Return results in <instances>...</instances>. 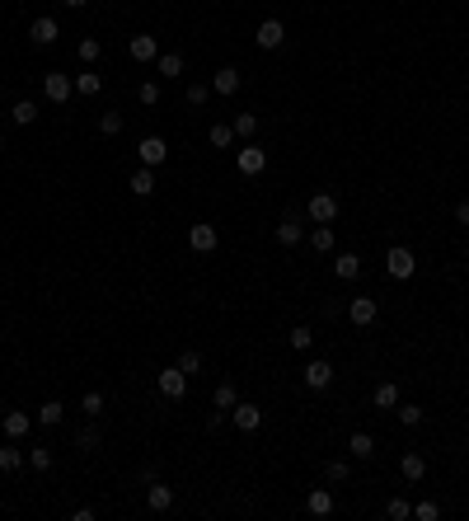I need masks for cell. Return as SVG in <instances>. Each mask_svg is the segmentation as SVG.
Instances as JSON below:
<instances>
[{
  "label": "cell",
  "mask_w": 469,
  "mask_h": 521,
  "mask_svg": "<svg viewBox=\"0 0 469 521\" xmlns=\"http://www.w3.org/2000/svg\"><path fill=\"white\" fill-rule=\"evenodd\" d=\"M178 371H183V376H197V371H202V352H197V347H183V352H178Z\"/></svg>",
  "instance_id": "4dcf8cb0"
},
{
  "label": "cell",
  "mask_w": 469,
  "mask_h": 521,
  "mask_svg": "<svg viewBox=\"0 0 469 521\" xmlns=\"http://www.w3.org/2000/svg\"><path fill=\"white\" fill-rule=\"evenodd\" d=\"M0 151H5V137H0Z\"/></svg>",
  "instance_id": "c3c4849f"
},
{
  "label": "cell",
  "mask_w": 469,
  "mask_h": 521,
  "mask_svg": "<svg viewBox=\"0 0 469 521\" xmlns=\"http://www.w3.org/2000/svg\"><path fill=\"white\" fill-rule=\"evenodd\" d=\"M230 418H234V427H239V432H253V427L263 423V409H258V404H249V399H239V404L230 409Z\"/></svg>",
  "instance_id": "8fae6325"
},
{
  "label": "cell",
  "mask_w": 469,
  "mask_h": 521,
  "mask_svg": "<svg viewBox=\"0 0 469 521\" xmlns=\"http://www.w3.org/2000/svg\"><path fill=\"white\" fill-rule=\"evenodd\" d=\"M10 118H15L19 127H33L38 123V104H33V99H19L15 109H10Z\"/></svg>",
  "instance_id": "83f0119b"
},
{
  "label": "cell",
  "mask_w": 469,
  "mask_h": 521,
  "mask_svg": "<svg viewBox=\"0 0 469 521\" xmlns=\"http://www.w3.org/2000/svg\"><path fill=\"white\" fill-rule=\"evenodd\" d=\"M146 507H150V512H169V507H174V489H169V484H160V479H150Z\"/></svg>",
  "instance_id": "5bb4252c"
},
{
  "label": "cell",
  "mask_w": 469,
  "mask_h": 521,
  "mask_svg": "<svg viewBox=\"0 0 469 521\" xmlns=\"http://www.w3.org/2000/svg\"><path fill=\"white\" fill-rule=\"evenodd\" d=\"M66 5H71V10H85V5H90V0H66Z\"/></svg>",
  "instance_id": "7dc6e473"
},
{
  "label": "cell",
  "mask_w": 469,
  "mask_h": 521,
  "mask_svg": "<svg viewBox=\"0 0 469 521\" xmlns=\"http://www.w3.org/2000/svg\"><path fill=\"white\" fill-rule=\"evenodd\" d=\"M347 456H352V460H371L375 456V437H371V432H352V437H347Z\"/></svg>",
  "instance_id": "e0dca14e"
},
{
  "label": "cell",
  "mask_w": 469,
  "mask_h": 521,
  "mask_svg": "<svg viewBox=\"0 0 469 521\" xmlns=\"http://www.w3.org/2000/svg\"><path fill=\"white\" fill-rule=\"evenodd\" d=\"M57 33H62V24H57L52 15H38V19L29 24V38L38 43V48H52V43H57Z\"/></svg>",
  "instance_id": "9c48e42d"
},
{
  "label": "cell",
  "mask_w": 469,
  "mask_h": 521,
  "mask_svg": "<svg viewBox=\"0 0 469 521\" xmlns=\"http://www.w3.org/2000/svg\"><path fill=\"white\" fill-rule=\"evenodd\" d=\"M76 446H80V451H94V446H99V432H94V427H80V432H76Z\"/></svg>",
  "instance_id": "60d3db41"
},
{
  "label": "cell",
  "mask_w": 469,
  "mask_h": 521,
  "mask_svg": "<svg viewBox=\"0 0 469 521\" xmlns=\"http://www.w3.org/2000/svg\"><path fill=\"white\" fill-rule=\"evenodd\" d=\"M413 517H418V521H437V517H441V507H437V503H427V498H422V503L413 507Z\"/></svg>",
  "instance_id": "b9f144b4"
},
{
  "label": "cell",
  "mask_w": 469,
  "mask_h": 521,
  "mask_svg": "<svg viewBox=\"0 0 469 521\" xmlns=\"http://www.w3.org/2000/svg\"><path fill=\"white\" fill-rule=\"evenodd\" d=\"M33 418H38V423H43V427H57V423H62V418H66L62 399H47V404H43V409H38V413H33Z\"/></svg>",
  "instance_id": "d4e9b609"
},
{
  "label": "cell",
  "mask_w": 469,
  "mask_h": 521,
  "mask_svg": "<svg viewBox=\"0 0 469 521\" xmlns=\"http://www.w3.org/2000/svg\"><path fill=\"white\" fill-rule=\"evenodd\" d=\"M127 188L136 193V197H150V193H155V169H146V165H141V169L127 179Z\"/></svg>",
  "instance_id": "ac0fdd59"
},
{
  "label": "cell",
  "mask_w": 469,
  "mask_h": 521,
  "mask_svg": "<svg viewBox=\"0 0 469 521\" xmlns=\"http://www.w3.org/2000/svg\"><path fill=\"white\" fill-rule=\"evenodd\" d=\"M286 343L296 347V352H310V343H314V333H310V324H296V329L286 333Z\"/></svg>",
  "instance_id": "d6a6232c"
},
{
  "label": "cell",
  "mask_w": 469,
  "mask_h": 521,
  "mask_svg": "<svg viewBox=\"0 0 469 521\" xmlns=\"http://www.w3.org/2000/svg\"><path fill=\"white\" fill-rule=\"evenodd\" d=\"M136 99L146 104V109H150V104H160V85H155V80H146V85L136 90Z\"/></svg>",
  "instance_id": "ab89813d"
},
{
  "label": "cell",
  "mask_w": 469,
  "mask_h": 521,
  "mask_svg": "<svg viewBox=\"0 0 469 521\" xmlns=\"http://www.w3.org/2000/svg\"><path fill=\"white\" fill-rule=\"evenodd\" d=\"M305 211H310L314 225H328V221H338V197H333V193H314Z\"/></svg>",
  "instance_id": "7a4b0ae2"
},
{
  "label": "cell",
  "mask_w": 469,
  "mask_h": 521,
  "mask_svg": "<svg viewBox=\"0 0 469 521\" xmlns=\"http://www.w3.org/2000/svg\"><path fill=\"white\" fill-rule=\"evenodd\" d=\"M239 85H244V76H239L234 66H220L216 76H211V95H234Z\"/></svg>",
  "instance_id": "2e32d148"
},
{
  "label": "cell",
  "mask_w": 469,
  "mask_h": 521,
  "mask_svg": "<svg viewBox=\"0 0 469 521\" xmlns=\"http://www.w3.org/2000/svg\"><path fill=\"white\" fill-rule=\"evenodd\" d=\"M136 155H141L146 169H160V165L169 160V146H164V137H146V141L136 146Z\"/></svg>",
  "instance_id": "8992f818"
},
{
  "label": "cell",
  "mask_w": 469,
  "mask_h": 521,
  "mask_svg": "<svg viewBox=\"0 0 469 521\" xmlns=\"http://www.w3.org/2000/svg\"><path fill=\"white\" fill-rule=\"evenodd\" d=\"M80 62H85V66H94V62H99V57H104V43H99V38H80Z\"/></svg>",
  "instance_id": "1f68e13d"
},
{
  "label": "cell",
  "mask_w": 469,
  "mask_h": 521,
  "mask_svg": "<svg viewBox=\"0 0 469 521\" xmlns=\"http://www.w3.org/2000/svg\"><path fill=\"white\" fill-rule=\"evenodd\" d=\"M371 404H375V409H394V404H399V385H394V380H380L375 395H371Z\"/></svg>",
  "instance_id": "ffe728a7"
},
{
  "label": "cell",
  "mask_w": 469,
  "mask_h": 521,
  "mask_svg": "<svg viewBox=\"0 0 469 521\" xmlns=\"http://www.w3.org/2000/svg\"><path fill=\"white\" fill-rule=\"evenodd\" d=\"M357 272H361V258H357V253H338V258H333V277H343V282H352Z\"/></svg>",
  "instance_id": "7402d4cb"
},
{
  "label": "cell",
  "mask_w": 469,
  "mask_h": 521,
  "mask_svg": "<svg viewBox=\"0 0 469 521\" xmlns=\"http://www.w3.org/2000/svg\"><path fill=\"white\" fill-rule=\"evenodd\" d=\"M385 268H390V277H413V268H418V258H413V249H404V244H394L390 253H385Z\"/></svg>",
  "instance_id": "3957f363"
},
{
  "label": "cell",
  "mask_w": 469,
  "mask_h": 521,
  "mask_svg": "<svg viewBox=\"0 0 469 521\" xmlns=\"http://www.w3.org/2000/svg\"><path fill=\"white\" fill-rule=\"evenodd\" d=\"M300 239H305V225H300L296 216H286V221L277 225V244H286V249H291V244H300Z\"/></svg>",
  "instance_id": "d6986e66"
},
{
  "label": "cell",
  "mask_w": 469,
  "mask_h": 521,
  "mask_svg": "<svg viewBox=\"0 0 469 521\" xmlns=\"http://www.w3.org/2000/svg\"><path fill=\"white\" fill-rule=\"evenodd\" d=\"M160 395L164 399H183L188 395V376L178 371V366H164V371H160Z\"/></svg>",
  "instance_id": "30bf717a"
},
{
  "label": "cell",
  "mask_w": 469,
  "mask_h": 521,
  "mask_svg": "<svg viewBox=\"0 0 469 521\" xmlns=\"http://www.w3.org/2000/svg\"><path fill=\"white\" fill-rule=\"evenodd\" d=\"M399 470H404V479H422V474H427V456H418V451H404Z\"/></svg>",
  "instance_id": "603a6c76"
},
{
  "label": "cell",
  "mask_w": 469,
  "mask_h": 521,
  "mask_svg": "<svg viewBox=\"0 0 469 521\" xmlns=\"http://www.w3.org/2000/svg\"><path fill=\"white\" fill-rule=\"evenodd\" d=\"M234 137H244V141H249L253 132H258V118H253V113H234Z\"/></svg>",
  "instance_id": "836d02e7"
},
{
  "label": "cell",
  "mask_w": 469,
  "mask_h": 521,
  "mask_svg": "<svg viewBox=\"0 0 469 521\" xmlns=\"http://www.w3.org/2000/svg\"><path fill=\"white\" fill-rule=\"evenodd\" d=\"M211 404H216V409H225V413H230L234 404H239V395H234V380H220V385H216V395H211Z\"/></svg>",
  "instance_id": "4316f807"
},
{
  "label": "cell",
  "mask_w": 469,
  "mask_h": 521,
  "mask_svg": "<svg viewBox=\"0 0 469 521\" xmlns=\"http://www.w3.org/2000/svg\"><path fill=\"white\" fill-rule=\"evenodd\" d=\"M305 507H310V517H328V512H333V493H328V489H310Z\"/></svg>",
  "instance_id": "44dd1931"
},
{
  "label": "cell",
  "mask_w": 469,
  "mask_h": 521,
  "mask_svg": "<svg viewBox=\"0 0 469 521\" xmlns=\"http://www.w3.org/2000/svg\"><path fill=\"white\" fill-rule=\"evenodd\" d=\"M24 460H29V456H24V451H19L15 442H5V446H0V470H5V474H15L19 465H24Z\"/></svg>",
  "instance_id": "cb8c5ba5"
},
{
  "label": "cell",
  "mask_w": 469,
  "mask_h": 521,
  "mask_svg": "<svg viewBox=\"0 0 469 521\" xmlns=\"http://www.w3.org/2000/svg\"><path fill=\"white\" fill-rule=\"evenodd\" d=\"M99 132H104V137H118V132H122V113L108 109L104 118H99Z\"/></svg>",
  "instance_id": "d590c367"
},
{
  "label": "cell",
  "mask_w": 469,
  "mask_h": 521,
  "mask_svg": "<svg viewBox=\"0 0 469 521\" xmlns=\"http://www.w3.org/2000/svg\"><path fill=\"white\" fill-rule=\"evenodd\" d=\"M310 249H314V253H328V249H333V225H314V230H310Z\"/></svg>",
  "instance_id": "f546056e"
},
{
  "label": "cell",
  "mask_w": 469,
  "mask_h": 521,
  "mask_svg": "<svg viewBox=\"0 0 469 521\" xmlns=\"http://www.w3.org/2000/svg\"><path fill=\"white\" fill-rule=\"evenodd\" d=\"M43 95H47V104H66V99L76 95V80L62 76V71H47V76H43Z\"/></svg>",
  "instance_id": "6da1fadb"
},
{
  "label": "cell",
  "mask_w": 469,
  "mask_h": 521,
  "mask_svg": "<svg viewBox=\"0 0 469 521\" xmlns=\"http://www.w3.org/2000/svg\"><path fill=\"white\" fill-rule=\"evenodd\" d=\"M394 413H399V423H404V427H418V423H422V409H418V404H394Z\"/></svg>",
  "instance_id": "8d00e7d4"
},
{
  "label": "cell",
  "mask_w": 469,
  "mask_h": 521,
  "mask_svg": "<svg viewBox=\"0 0 469 521\" xmlns=\"http://www.w3.org/2000/svg\"><path fill=\"white\" fill-rule=\"evenodd\" d=\"M99 90H104V76H94V71H80V76H76V95L94 99Z\"/></svg>",
  "instance_id": "484cf974"
},
{
  "label": "cell",
  "mask_w": 469,
  "mask_h": 521,
  "mask_svg": "<svg viewBox=\"0 0 469 521\" xmlns=\"http://www.w3.org/2000/svg\"><path fill=\"white\" fill-rule=\"evenodd\" d=\"M220 244V235H216V225H206V221H197L192 230H188V249L192 253H211Z\"/></svg>",
  "instance_id": "52a82bcc"
},
{
  "label": "cell",
  "mask_w": 469,
  "mask_h": 521,
  "mask_svg": "<svg viewBox=\"0 0 469 521\" xmlns=\"http://www.w3.org/2000/svg\"><path fill=\"white\" fill-rule=\"evenodd\" d=\"M300 376H305V385H310V390H328V385H333V366H328V362H305V371H300Z\"/></svg>",
  "instance_id": "4fadbf2b"
},
{
  "label": "cell",
  "mask_w": 469,
  "mask_h": 521,
  "mask_svg": "<svg viewBox=\"0 0 469 521\" xmlns=\"http://www.w3.org/2000/svg\"><path fill=\"white\" fill-rule=\"evenodd\" d=\"M253 43H258L263 52H277L281 43H286V24H281V19H263L258 33H253Z\"/></svg>",
  "instance_id": "277c9868"
},
{
  "label": "cell",
  "mask_w": 469,
  "mask_h": 521,
  "mask_svg": "<svg viewBox=\"0 0 469 521\" xmlns=\"http://www.w3.org/2000/svg\"><path fill=\"white\" fill-rule=\"evenodd\" d=\"M160 76H164V80L183 76V57H178V52H164V57H160Z\"/></svg>",
  "instance_id": "e575fe53"
},
{
  "label": "cell",
  "mask_w": 469,
  "mask_h": 521,
  "mask_svg": "<svg viewBox=\"0 0 469 521\" xmlns=\"http://www.w3.org/2000/svg\"><path fill=\"white\" fill-rule=\"evenodd\" d=\"M455 221L469 225V197H460V202H455Z\"/></svg>",
  "instance_id": "bcb514c9"
},
{
  "label": "cell",
  "mask_w": 469,
  "mask_h": 521,
  "mask_svg": "<svg viewBox=\"0 0 469 521\" xmlns=\"http://www.w3.org/2000/svg\"><path fill=\"white\" fill-rule=\"evenodd\" d=\"M234 165H239V174H249V179H253V174H263V169H267V151L249 141L244 151H239V155H234Z\"/></svg>",
  "instance_id": "ba28073f"
},
{
  "label": "cell",
  "mask_w": 469,
  "mask_h": 521,
  "mask_svg": "<svg viewBox=\"0 0 469 521\" xmlns=\"http://www.w3.org/2000/svg\"><path fill=\"white\" fill-rule=\"evenodd\" d=\"M80 409H85V413H104V395H99V390H90V395L80 399Z\"/></svg>",
  "instance_id": "ee69618b"
},
{
  "label": "cell",
  "mask_w": 469,
  "mask_h": 521,
  "mask_svg": "<svg viewBox=\"0 0 469 521\" xmlns=\"http://www.w3.org/2000/svg\"><path fill=\"white\" fill-rule=\"evenodd\" d=\"M127 52H132V62H155V57H160V43L150 38V33H136V38L127 43Z\"/></svg>",
  "instance_id": "9a60e30c"
},
{
  "label": "cell",
  "mask_w": 469,
  "mask_h": 521,
  "mask_svg": "<svg viewBox=\"0 0 469 521\" xmlns=\"http://www.w3.org/2000/svg\"><path fill=\"white\" fill-rule=\"evenodd\" d=\"M324 474L333 479V484H343V479H347V460H328V465H324Z\"/></svg>",
  "instance_id": "7bdbcfd3"
},
{
  "label": "cell",
  "mask_w": 469,
  "mask_h": 521,
  "mask_svg": "<svg viewBox=\"0 0 469 521\" xmlns=\"http://www.w3.org/2000/svg\"><path fill=\"white\" fill-rule=\"evenodd\" d=\"M390 517H394V521H404V517H413V507H408L404 498H394V503H390Z\"/></svg>",
  "instance_id": "f6af8a7d"
},
{
  "label": "cell",
  "mask_w": 469,
  "mask_h": 521,
  "mask_svg": "<svg viewBox=\"0 0 469 521\" xmlns=\"http://www.w3.org/2000/svg\"><path fill=\"white\" fill-rule=\"evenodd\" d=\"M206 99H211V85H202V80H197V85H188V104H192V109H202Z\"/></svg>",
  "instance_id": "74e56055"
},
{
  "label": "cell",
  "mask_w": 469,
  "mask_h": 521,
  "mask_svg": "<svg viewBox=\"0 0 469 521\" xmlns=\"http://www.w3.org/2000/svg\"><path fill=\"white\" fill-rule=\"evenodd\" d=\"M375 315H380V305H375V296H352V300H347V319H352L357 329L375 324Z\"/></svg>",
  "instance_id": "5b68a950"
},
{
  "label": "cell",
  "mask_w": 469,
  "mask_h": 521,
  "mask_svg": "<svg viewBox=\"0 0 469 521\" xmlns=\"http://www.w3.org/2000/svg\"><path fill=\"white\" fill-rule=\"evenodd\" d=\"M206 141L216 146V151H225V146H234V127L230 123H216L211 132H206Z\"/></svg>",
  "instance_id": "f1b7e54d"
},
{
  "label": "cell",
  "mask_w": 469,
  "mask_h": 521,
  "mask_svg": "<svg viewBox=\"0 0 469 521\" xmlns=\"http://www.w3.org/2000/svg\"><path fill=\"white\" fill-rule=\"evenodd\" d=\"M0 427H5V437H10V442H19V437H29V427H33V413H19V409H10L5 418H0Z\"/></svg>",
  "instance_id": "7c38bea8"
},
{
  "label": "cell",
  "mask_w": 469,
  "mask_h": 521,
  "mask_svg": "<svg viewBox=\"0 0 469 521\" xmlns=\"http://www.w3.org/2000/svg\"><path fill=\"white\" fill-rule=\"evenodd\" d=\"M29 465H33V470H52V451H47V446H38V451H29Z\"/></svg>",
  "instance_id": "f35d334b"
}]
</instances>
